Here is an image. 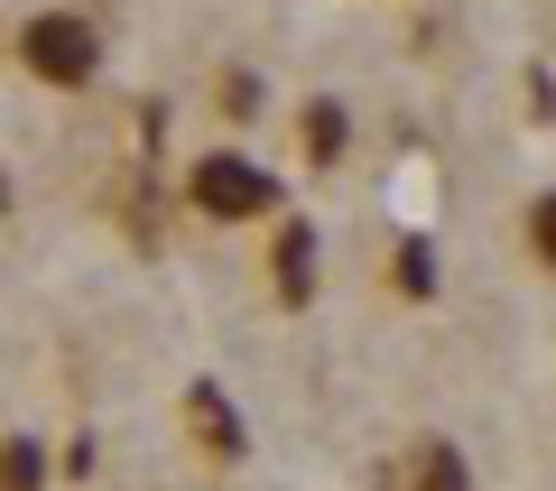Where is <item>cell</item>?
Instances as JSON below:
<instances>
[{
	"label": "cell",
	"instance_id": "obj_2",
	"mask_svg": "<svg viewBox=\"0 0 556 491\" xmlns=\"http://www.w3.org/2000/svg\"><path fill=\"white\" fill-rule=\"evenodd\" d=\"M93 65H102L93 20H75V10H38V20H20V75L28 84L75 93V84H93Z\"/></svg>",
	"mask_w": 556,
	"mask_h": 491
},
{
	"label": "cell",
	"instance_id": "obj_8",
	"mask_svg": "<svg viewBox=\"0 0 556 491\" xmlns=\"http://www.w3.org/2000/svg\"><path fill=\"white\" fill-rule=\"evenodd\" d=\"M38 482H47L38 436H0V491H38Z\"/></svg>",
	"mask_w": 556,
	"mask_h": 491
},
{
	"label": "cell",
	"instance_id": "obj_6",
	"mask_svg": "<svg viewBox=\"0 0 556 491\" xmlns=\"http://www.w3.org/2000/svg\"><path fill=\"white\" fill-rule=\"evenodd\" d=\"M390 288L408 297V306H437L445 269H437V241H427V232H408V241H399V251H390Z\"/></svg>",
	"mask_w": 556,
	"mask_h": 491
},
{
	"label": "cell",
	"instance_id": "obj_9",
	"mask_svg": "<svg viewBox=\"0 0 556 491\" xmlns=\"http://www.w3.org/2000/svg\"><path fill=\"white\" fill-rule=\"evenodd\" d=\"M417 491H464V454H455V445H427V464H417Z\"/></svg>",
	"mask_w": 556,
	"mask_h": 491
},
{
	"label": "cell",
	"instance_id": "obj_1",
	"mask_svg": "<svg viewBox=\"0 0 556 491\" xmlns=\"http://www.w3.org/2000/svg\"><path fill=\"white\" fill-rule=\"evenodd\" d=\"M186 204H195L204 223H260V214H278V177L251 149H204L195 167H186Z\"/></svg>",
	"mask_w": 556,
	"mask_h": 491
},
{
	"label": "cell",
	"instance_id": "obj_5",
	"mask_svg": "<svg viewBox=\"0 0 556 491\" xmlns=\"http://www.w3.org/2000/svg\"><path fill=\"white\" fill-rule=\"evenodd\" d=\"M186 427L204 436V454H223V464H241V408H232V399L214 390V380H195V390H186Z\"/></svg>",
	"mask_w": 556,
	"mask_h": 491
},
{
	"label": "cell",
	"instance_id": "obj_3",
	"mask_svg": "<svg viewBox=\"0 0 556 491\" xmlns=\"http://www.w3.org/2000/svg\"><path fill=\"white\" fill-rule=\"evenodd\" d=\"M269 288H278V306H306L316 297V223H278V241H269Z\"/></svg>",
	"mask_w": 556,
	"mask_h": 491
},
{
	"label": "cell",
	"instance_id": "obj_10",
	"mask_svg": "<svg viewBox=\"0 0 556 491\" xmlns=\"http://www.w3.org/2000/svg\"><path fill=\"white\" fill-rule=\"evenodd\" d=\"M223 112L251 121V112H260V75H223Z\"/></svg>",
	"mask_w": 556,
	"mask_h": 491
},
{
	"label": "cell",
	"instance_id": "obj_7",
	"mask_svg": "<svg viewBox=\"0 0 556 491\" xmlns=\"http://www.w3.org/2000/svg\"><path fill=\"white\" fill-rule=\"evenodd\" d=\"M519 241H529V260H538V269H556V186L519 204Z\"/></svg>",
	"mask_w": 556,
	"mask_h": 491
},
{
	"label": "cell",
	"instance_id": "obj_4",
	"mask_svg": "<svg viewBox=\"0 0 556 491\" xmlns=\"http://www.w3.org/2000/svg\"><path fill=\"white\" fill-rule=\"evenodd\" d=\"M298 149H306V167H343L353 158V112L334 93H306L298 102Z\"/></svg>",
	"mask_w": 556,
	"mask_h": 491
}]
</instances>
